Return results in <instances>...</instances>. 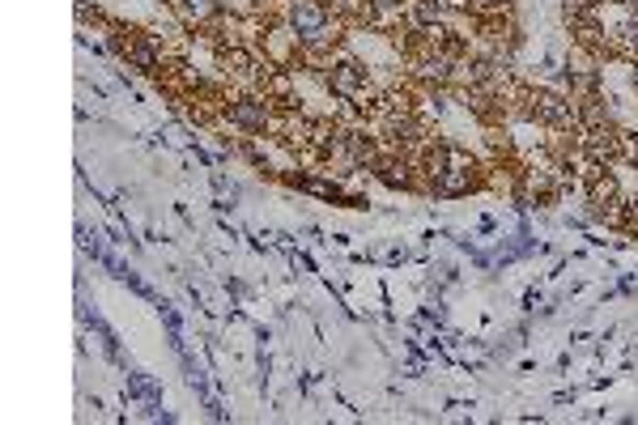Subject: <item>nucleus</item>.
<instances>
[{"label": "nucleus", "mask_w": 638, "mask_h": 425, "mask_svg": "<svg viewBox=\"0 0 638 425\" xmlns=\"http://www.w3.org/2000/svg\"><path fill=\"white\" fill-rule=\"evenodd\" d=\"M294 21H298L302 30H311L307 39H315V34H319V21H324V13H319V5H311V0H307V5H298V13H294Z\"/></svg>", "instance_id": "f257e3e1"}]
</instances>
